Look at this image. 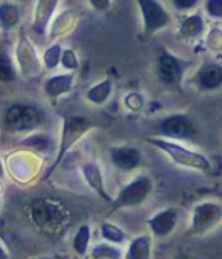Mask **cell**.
Instances as JSON below:
<instances>
[{"label":"cell","instance_id":"obj_1","mask_svg":"<svg viewBox=\"0 0 222 259\" xmlns=\"http://www.w3.org/2000/svg\"><path fill=\"white\" fill-rule=\"evenodd\" d=\"M28 218L41 235L49 238L63 236L72 224V212L67 204L52 197L32 200L28 204Z\"/></svg>","mask_w":222,"mask_h":259},{"label":"cell","instance_id":"obj_2","mask_svg":"<svg viewBox=\"0 0 222 259\" xmlns=\"http://www.w3.org/2000/svg\"><path fill=\"white\" fill-rule=\"evenodd\" d=\"M96 128V123L93 119L81 114H67L61 119V130H60V138L57 144V154L49 166L44 177L52 176L57 168L63 163L64 157L90 133Z\"/></svg>","mask_w":222,"mask_h":259},{"label":"cell","instance_id":"obj_3","mask_svg":"<svg viewBox=\"0 0 222 259\" xmlns=\"http://www.w3.org/2000/svg\"><path fill=\"white\" fill-rule=\"evenodd\" d=\"M146 142L151 147L161 151L164 156H168V159L175 166L190 169V171H198V172H202V174H211L213 166H211L210 159L204 153H201L198 150H193V148L187 147L186 144L163 139V138H157V136L146 138Z\"/></svg>","mask_w":222,"mask_h":259},{"label":"cell","instance_id":"obj_4","mask_svg":"<svg viewBox=\"0 0 222 259\" xmlns=\"http://www.w3.org/2000/svg\"><path fill=\"white\" fill-rule=\"evenodd\" d=\"M2 122L11 135H32L44 123V114L37 104L17 101L5 108Z\"/></svg>","mask_w":222,"mask_h":259},{"label":"cell","instance_id":"obj_5","mask_svg":"<svg viewBox=\"0 0 222 259\" xmlns=\"http://www.w3.org/2000/svg\"><path fill=\"white\" fill-rule=\"evenodd\" d=\"M192 67V61L174 54L168 48H160L155 55V78L169 89H181L187 72Z\"/></svg>","mask_w":222,"mask_h":259},{"label":"cell","instance_id":"obj_6","mask_svg":"<svg viewBox=\"0 0 222 259\" xmlns=\"http://www.w3.org/2000/svg\"><path fill=\"white\" fill-rule=\"evenodd\" d=\"M155 188L154 179L149 174H137L130 182H127L118 194L111 200V212H118L124 209H137L142 207Z\"/></svg>","mask_w":222,"mask_h":259},{"label":"cell","instance_id":"obj_7","mask_svg":"<svg viewBox=\"0 0 222 259\" xmlns=\"http://www.w3.org/2000/svg\"><path fill=\"white\" fill-rule=\"evenodd\" d=\"M199 135V128L195 117L190 113H171L160 117L154 123V136L175 141V142H187L196 139Z\"/></svg>","mask_w":222,"mask_h":259},{"label":"cell","instance_id":"obj_8","mask_svg":"<svg viewBox=\"0 0 222 259\" xmlns=\"http://www.w3.org/2000/svg\"><path fill=\"white\" fill-rule=\"evenodd\" d=\"M222 224V203L204 200L196 203L190 210L189 229L190 236H205Z\"/></svg>","mask_w":222,"mask_h":259},{"label":"cell","instance_id":"obj_9","mask_svg":"<svg viewBox=\"0 0 222 259\" xmlns=\"http://www.w3.org/2000/svg\"><path fill=\"white\" fill-rule=\"evenodd\" d=\"M140 19H142V32L145 37H152L174 23L171 11L161 0H134Z\"/></svg>","mask_w":222,"mask_h":259},{"label":"cell","instance_id":"obj_10","mask_svg":"<svg viewBox=\"0 0 222 259\" xmlns=\"http://www.w3.org/2000/svg\"><path fill=\"white\" fill-rule=\"evenodd\" d=\"M14 61H16V66L19 70V75H22L26 79H34V78L40 76L43 72L41 57H40L35 45L29 38V35H26V32H23V31L19 34L17 41H16Z\"/></svg>","mask_w":222,"mask_h":259},{"label":"cell","instance_id":"obj_11","mask_svg":"<svg viewBox=\"0 0 222 259\" xmlns=\"http://www.w3.org/2000/svg\"><path fill=\"white\" fill-rule=\"evenodd\" d=\"M181 221V210L175 206H168L155 213H152L146 220L148 233L154 239H168L175 233Z\"/></svg>","mask_w":222,"mask_h":259},{"label":"cell","instance_id":"obj_12","mask_svg":"<svg viewBox=\"0 0 222 259\" xmlns=\"http://www.w3.org/2000/svg\"><path fill=\"white\" fill-rule=\"evenodd\" d=\"M108 160L111 166L118 169L119 172L130 174L142 168L145 162V156L139 147L124 144V145H113L108 148Z\"/></svg>","mask_w":222,"mask_h":259},{"label":"cell","instance_id":"obj_13","mask_svg":"<svg viewBox=\"0 0 222 259\" xmlns=\"http://www.w3.org/2000/svg\"><path fill=\"white\" fill-rule=\"evenodd\" d=\"M193 85L201 92H216L222 87V64L207 60L196 69Z\"/></svg>","mask_w":222,"mask_h":259},{"label":"cell","instance_id":"obj_14","mask_svg":"<svg viewBox=\"0 0 222 259\" xmlns=\"http://www.w3.org/2000/svg\"><path fill=\"white\" fill-rule=\"evenodd\" d=\"M79 172L81 177L84 180V183L103 201L111 203L113 200V195H111L106 189L105 185V177H103V171L100 168V165L96 160H87L79 166Z\"/></svg>","mask_w":222,"mask_h":259},{"label":"cell","instance_id":"obj_15","mask_svg":"<svg viewBox=\"0 0 222 259\" xmlns=\"http://www.w3.org/2000/svg\"><path fill=\"white\" fill-rule=\"evenodd\" d=\"M61 0H37L32 13V32L40 37H47L52 19L58 13Z\"/></svg>","mask_w":222,"mask_h":259},{"label":"cell","instance_id":"obj_16","mask_svg":"<svg viewBox=\"0 0 222 259\" xmlns=\"http://www.w3.org/2000/svg\"><path fill=\"white\" fill-rule=\"evenodd\" d=\"M78 22H79V14L73 8H64L63 11L57 13L55 17L52 19L47 31V38L53 43L63 37H67L70 32L75 31Z\"/></svg>","mask_w":222,"mask_h":259},{"label":"cell","instance_id":"obj_17","mask_svg":"<svg viewBox=\"0 0 222 259\" xmlns=\"http://www.w3.org/2000/svg\"><path fill=\"white\" fill-rule=\"evenodd\" d=\"M75 82H76V73L72 72L53 73L43 81V92L49 99L57 101L72 93V90L75 89Z\"/></svg>","mask_w":222,"mask_h":259},{"label":"cell","instance_id":"obj_18","mask_svg":"<svg viewBox=\"0 0 222 259\" xmlns=\"http://www.w3.org/2000/svg\"><path fill=\"white\" fill-rule=\"evenodd\" d=\"M205 31H207L205 16L202 14V11L196 10L190 14H186L180 20L177 28V35L184 41H193L204 37Z\"/></svg>","mask_w":222,"mask_h":259},{"label":"cell","instance_id":"obj_19","mask_svg":"<svg viewBox=\"0 0 222 259\" xmlns=\"http://www.w3.org/2000/svg\"><path fill=\"white\" fill-rule=\"evenodd\" d=\"M154 238L149 233H142L130 238L125 245L124 259H152Z\"/></svg>","mask_w":222,"mask_h":259},{"label":"cell","instance_id":"obj_20","mask_svg":"<svg viewBox=\"0 0 222 259\" xmlns=\"http://www.w3.org/2000/svg\"><path fill=\"white\" fill-rule=\"evenodd\" d=\"M115 92V82L111 78H103L97 82H94L91 87L87 89L84 98L85 101L90 104V105H94V107H102L105 105L109 99H111V95Z\"/></svg>","mask_w":222,"mask_h":259},{"label":"cell","instance_id":"obj_21","mask_svg":"<svg viewBox=\"0 0 222 259\" xmlns=\"http://www.w3.org/2000/svg\"><path fill=\"white\" fill-rule=\"evenodd\" d=\"M22 22V8L16 2H0V29L10 32Z\"/></svg>","mask_w":222,"mask_h":259},{"label":"cell","instance_id":"obj_22","mask_svg":"<svg viewBox=\"0 0 222 259\" xmlns=\"http://www.w3.org/2000/svg\"><path fill=\"white\" fill-rule=\"evenodd\" d=\"M99 235L102 238V241L109 242V244H116V245H127L130 241V235L127 233V230H124L119 224L105 220L99 224Z\"/></svg>","mask_w":222,"mask_h":259},{"label":"cell","instance_id":"obj_23","mask_svg":"<svg viewBox=\"0 0 222 259\" xmlns=\"http://www.w3.org/2000/svg\"><path fill=\"white\" fill-rule=\"evenodd\" d=\"M91 236H93V230H91V226L90 224H81L73 238H72V250H73V256L82 259V257H87L88 254V250L91 247Z\"/></svg>","mask_w":222,"mask_h":259},{"label":"cell","instance_id":"obj_24","mask_svg":"<svg viewBox=\"0 0 222 259\" xmlns=\"http://www.w3.org/2000/svg\"><path fill=\"white\" fill-rule=\"evenodd\" d=\"M124 253H125V247L100 241L90 247L87 257L88 259H124Z\"/></svg>","mask_w":222,"mask_h":259},{"label":"cell","instance_id":"obj_25","mask_svg":"<svg viewBox=\"0 0 222 259\" xmlns=\"http://www.w3.org/2000/svg\"><path fill=\"white\" fill-rule=\"evenodd\" d=\"M63 46H61V43L60 41H53V43H50L46 49H44V52H43V55H41V63H43V69H46V70H55V69H58L60 67V61H61V55H63Z\"/></svg>","mask_w":222,"mask_h":259},{"label":"cell","instance_id":"obj_26","mask_svg":"<svg viewBox=\"0 0 222 259\" xmlns=\"http://www.w3.org/2000/svg\"><path fill=\"white\" fill-rule=\"evenodd\" d=\"M19 70L14 58L7 54L0 52V82H13L17 79Z\"/></svg>","mask_w":222,"mask_h":259},{"label":"cell","instance_id":"obj_27","mask_svg":"<svg viewBox=\"0 0 222 259\" xmlns=\"http://www.w3.org/2000/svg\"><path fill=\"white\" fill-rule=\"evenodd\" d=\"M204 46L211 54H222V28L213 25L204 34Z\"/></svg>","mask_w":222,"mask_h":259},{"label":"cell","instance_id":"obj_28","mask_svg":"<svg viewBox=\"0 0 222 259\" xmlns=\"http://www.w3.org/2000/svg\"><path fill=\"white\" fill-rule=\"evenodd\" d=\"M145 105H146V99L142 92L133 90L124 96V107L130 113H140V111H143Z\"/></svg>","mask_w":222,"mask_h":259},{"label":"cell","instance_id":"obj_29","mask_svg":"<svg viewBox=\"0 0 222 259\" xmlns=\"http://www.w3.org/2000/svg\"><path fill=\"white\" fill-rule=\"evenodd\" d=\"M60 66L64 69V72H72L76 73L79 69V57L76 54L75 49L72 48H66L63 49V55H61V61Z\"/></svg>","mask_w":222,"mask_h":259},{"label":"cell","instance_id":"obj_30","mask_svg":"<svg viewBox=\"0 0 222 259\" xmlns=\"http://www.w3.org/2000/svg\"><path fill=\"white\" fill-rule=\"evenodd\" d=\"M202 14L213 22H222V0H202Z\"/></svg>","mask_w":222,"mask_h":259},{"label":"cell","instance_id":"obj_31","mask_svg":"<svg viewBox=\"0 0 222 259\" xmlns=\"http://www.w3.org/2000/svg\"><path fill=\"white\" fill-rule=\"evenodd\" d=\"M25 144H28V147H32L37 151H49L52 148V139L47 135H43V133L29 135L28 139L25 141Z\"/></svg>","mask_w":222,"mask_h":259},{"label":"cell","instance_id":"obj_32","mask_svg":"<svg viewBox=\"0 0 222 259\" xmlns=\"http://www.w3.org/2000/svg\"><path fill=\"white\" fill-rule=\"evenodd\" d=\"M174 11L180 14H190L198 10V7L202 4V0H169Z\"/></svg>","mask_w":222,"mask_h":259},{"label":"cell","instance_id":"obj_33","mask_svg":"<svg viewBox=\"0 0 222 259\" xmlns=\"http://www.w3.org/2000/svg\"><path fill=\"white\" fill-rule=\"evenodd\" d=\"M88 7L97 13V14H105L113 7V0H87Z\"/></svg>","mask_w":222,"mask_h":259},{"label":"cell","instance_id":"obj_34","mask_svg":"<svg viewBox=\"0 0 222 259\" xmlns=\"http://www.w3.org/2000/svg\"><path fill=\"white\" fill-rule=\"evenodd\" d=\"M0 259H11V254L8 253V250L2 242H0Z\"/></svg>","mask_w":222,"mask_h":259},{"label":"cell","instance_id":"obj_35","mask_svg":"<svg viewBox=\"0 0 222 259\" xmlns=\"http://www.w3.org/2000/svg\"><path fill=\"white\" fill-rule=\"evenodd\" d=\"M38 259H69L66 256H60V254H46V256H41Z\"/></svg>","mask_w":222,"mask_h":259},{"label":"cell","instance_id":"obj_36","mask_svg":"<svg viewBox=\"0 0 222 259\" xmlns=\"http://www.w3.org/2000/svg\"><path fill=\"white\" fill-rule=\"evenodd\" d=\"M171 259H190L187 254H183V253H178V254H174Z\"/></svg>","mask_w":222,"mask_h":259},{"label":"cell","instance_id":"obj_37","mask_svg":"<svg viewBox=\"0 0 222 259\" xmlns=\"http://www.w3.org/2000/svg\"><path fill=\"white\" fill-rule=\"evenodd\" d=\"M5 177V166L2 163V160H0V179H4Z\"/></svg>","mask_w":222,"mask_h":259},{"label":"cell","instance_id":"obj_38","mask_svg":"<svg viewBox=\"0 0 222 259\" xmlns=\"http://www.w3.org/2000/svg\"><path fill=\"white\" fill-rule=\"evenodd\" d=\"M0 207H2V195H0Z\"/></svg>","mask_w":222,"mask_h":259},{"label":"cell","instance_id":"obj_39","mask_svg":"<svg viewBox=\"0 0 222 259\" xmlns=\"http://www.w3.org/2000/svg\"><path fill=\"white\" fill-rule=\"evenodd\" d=\"M72 259H79V257H76V256H73V257H72Z\"/></svg>","mask_w":222,"mask_h":259}]
</instances>
